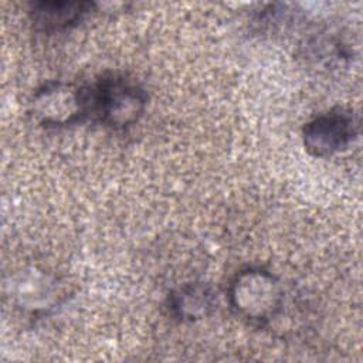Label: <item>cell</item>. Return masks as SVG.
<instances>
[{
	"mask_svg": "<svg viewBox=\"0 0 363 363\" xmlns=\"http://www.w3.org/2000/svg\"><path fill=\"white\" fill-rule=\"evenodd\" d=\"M216 295L204 282H187L172 291L167 296V309L179 320L194 322L211 313Z\"/></svg>",
	"mask_w": 363,
	"mask_h": 363,
	"instance_id": "8992f818",
	"label": "cell"
},
{
	"mask_svg": "<svg viewBox=\"0 0 363 363\" xmlns=\"http://www.w3.org/2000/svg\"><path fill=\"white\" fill-rule=\"evenodd\" d=\"M94 9L92 1H34L30 4L28 17L35 30L60 33L77 26Z\"/></svg>",
	"mask_w": 363,
	"mask_h": 363,
	"instance_id": "5b68a950",
	"label": "cell"
},
{
	"mask_svg": "<svg viewBox=\"0 0 363 363\" xmlns=\"http://www.w3.org/2000/svg\"><path fill=\"white\" fill-rule=\"evenodd\" d=\"M227 298L237 316L251 325L265 326L282 309L284 288L271 271L261 267H247L231 278Z\"/></svg>",
	"mask_w": 363,
	"mask_h": 363,
	"instance_id": "7a4b0ae2",
	"label": "cell"
},
{
	"mask_svg": "<svg viewBox=\"0 0 363 363\" xmlns=\"http://www.w3.org/2000/svg\"><path fill=\"white\" fill-rule=\"evenodd\" d=\"M30 113L44 128H67L91 119L89 86L65 81L45 82L34 91Z\"/></svg>",
	"mask_w": 363,
	"mask_h": 363,
	"instance_id": "3957f363",
	"label": "cell"
},
{
	"mask_svg": "<svg viewBox=\"0 0 363 363\" xmlns=\"http://www.w3.org/2000/svg\"><path fill=\"white\" fill-rule=\"evenodd\" d=\"M359 130V116L349 108L336 106L303 125L302 143L311 156L330 157L346 150L356 140Z\"/></svg>",
	"mask_w": 363,
	"mask_h": 363,
	"instance_id": "277c9868",
	"label": "cell"
},
{
	"mask_svg": "<svg viewBox=\"0 0 363 363\" xmlns=\"http://www.w3.org/2000/svg\"><path fill=\"white\" fill-rule=\"evenodd\" d=\"M88 86L92 121L113 130H125L143 116L147 95L135 78L122 72H105Z\"/></svg>",
	"mask_w": 363,
	"mask_h": 363,
	"instance_id": "6da1fadb",
	"label": "cell"
}]
</instances>
